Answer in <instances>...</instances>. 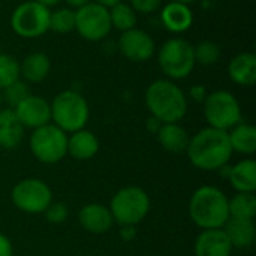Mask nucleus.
Segmentation results:
<instances>
[{
    "label": "nucleus",
    "mask_w": 256,
    "mask_h": 256,
    "mask_svg": "<svg viewBox=\"0 0 256 256\" xmlns=\"http://www.w3.org/2000/svg\"><path fill=\"white\" fill-rule=\"evenodd\" d=\"M228 132L204 128L189 140L186 154L189 162L201 171H219L226 166L232 158Z\"/></svg>",
    "instance_id": "f257e3e1"
},
{
    "label": "nucleus",
    "mask_w": 256,
    "mask_h": 256,
    "mask_svg": "<svg viewBox=\"0 0 256 256\" xmlns=\"http://www.w3.org/2000/svg\"><path fill=\"white\" fill-rule=\"evenodd\" d=\"M189 218L201 231L224 228L230 219L226 194L216 186H200L189 200Z\"/></svg>",
    "instance_id": "f03ea898"
},
{
    "label": "nucleus",
    "mask_w": 256,
    "mask_h": 256,
    "mask_svg": "<svg viewBox=\"0 0 256 256\" xmlns=\"http://www.w3.org/2000/svg\"><path fill=\"white\" fill-rule=\"evenodd\" d=\"M146 106L160 123H180L188 112V96L172 80H156L146 90Z\"/></svg>",
    "instance_id": "7ed1b4c3"
},
{
    "label": "nucleus",
    "mask_w": 256,
    "mask_h": 256,
    "mask_svg": "<svg viewBox=\"0 0 256 256\" xmlns=\"http://www.w3.org/2000/svg\"><path fill=\"white\" fill-rule=\"evenodd\" d=\"M51 105V123L60 128L66 134L76 132L84 129L88 117L90 108L86 98L76 90H63L60 92Z\"/></svg>",
    "instance_id": "20e7f679"
},
{
    "label": "nucleus",
    "mask_w": 256,
    "mask_h": 256,
    "mask_svg": "<svg viewBox=\"0 0 256 256\" xmlns=\"http://www.w3.org/2000/svg\"><path fill=\"white\" fill-rule=\"evenodd\" d=\"M150 196L138 186H124L118 189L110 202V212L114 224L136 226L141 224L150 212Z\"/></svg>",
    "instance_id": "39448f33"
},
{
    "label": "nucleus",
    "mask_w": 256,
    "mask_h": 256,
    "mask_svg": "<svg viewBox=\"0 0 256 256\" xmlns=\"http://www.w3.org/2000/svg\"><path fill=\"white\" fill-rule=\"evenodd\" d=\"M158 63L168 80H184L192 74L196 64L194 45L184 38H171L160 46Z\"/></svg>",
    "instance_id": "423d86ee"
},
{
    "label": "nucleus",
    "mask_w": 256,
    "mask_h": 256,
    "mask_svg": "<svg viewBox=\"0 0 256 256\" xmlns=\"http://www.w3.org/2000/svg\"><path fill=\"white\" fill-rule=\"evenodd\" d=\"M28 146L36 160L54 165L68 156V134L54 123H48L32 130Z\"/></svg>",
    "instance_id": "0eeeda50"
},
{
    "label": "nucleus",
    "mask_w": 256,
    "mask_h": 256,
    "mask_svg": "<svg viewBox=\"0 0 256 256\" xmlns=\"http://www.w3.org/2000/svg\"><path fill=\"white\" fill-rule=\"evenodd\" d=\"M202 105L204 118L210 128L228 132L242 122L240 102L228 90H214L208 93Z\"/></svg>",
    "instance_id": "6e6552de"
},
{
    "label": "nucleus",
    "mask_w": 256,
    "mask_h": 256,
    "mask_svg": "<svg viewBox=\"0 0 256 256\" xmlns=\"http://www.w3.org/2000/svg\"><path fill=\"white\" fill-rule=\"evenodd\" d=\"M51 9L42 6L34 0L18 4L10 15L12 30L24 39H36L50 30Z\"/></svg>",
    "instance_id": "1a4fd4ad"
},
{
    "label": "nucleus",
    "mask_w": 256,
    "mask_h": 256,
    "mask_svg": "<svg viewBox=\"0 0 256 256\" xmlns=\"http://www.w3.org/2000/svg\"><path fill=\"white\" fill-rule=\"evenodd\" d=\"M14 207L27 214H40L52 202L51 188L40 178L20 180L10 190Z\"/></svg>",
    "instance_id": "9d476101"
},
{
    "label": "nucleus",
    "mask_w": 256,
    "mask_h": 256,
    "mask_svg": "<svg viewBox=\"0 0 256 256\" xmlns=\"http://www.w3.org/2000/svg\"><path fill=\"white\" fill-rule=\"evenodd\" d=\"M75 30L90 42L104 40L112 30L110 10L94 2L75 9Z\"/></svg>",
    "instance_id": "9b49d317"
},
{
    "label": "nucleus",
    "mask_w": 256,
    "mask_h": 256,
    "mask_svg": "<svg viewBox=\"0 0 256 256\" xmlns=\"http://www.w3.org/2000/svg\"><path fill=\"white\" fill-rule=\"evenodd\" d=\"M117 48L124 58L134 63H142L153 57L156 51L154 39L142 28L134 27L123 32L118 38Z\"/></svg>",
    "instance_id": "f8f14e48"
},
{
    "label": "nucleus",
    "mask_w": 256,
    "mask_h": 256,
    "mask_svg": "<svg viewBox=\"0 0 256 256\" xmlns=\"http://www.w3.org/2000/svg\"><path fill=\"white\" fill-rule=\"evenodd\" d=\"M14 112L24 129H38L51 123V105L45 98L28 94L14 108Z\"/></svg>",
    "instance_id": "ddd939ff"
},
{
    "label": "nucleus",
    "mask_w": 256,
    "mask_h": 256,
    "mask_svg": "<svg viewBox=\"0 0 256 256\" xmlns=\"http://www.w3.org/2000/svg\"><path fill=\"white\" fill-rule=\"evenodd\" d=\"M78 222L84 231L93 236L106 234L114 226V219L110 208L99 202H90L81 207Z\"/></svg>",
    "instance_id": "4468645a"
},
{
    "label": "nucleus",
    "mask_w": 256,
    "mask_h": 256,
    "mask_svg": "<svg viewBox=\"0 0 256 256\" xmlns=\"http://www.w3.org/2000/svg\"><path fill=\"white\" fill-rule=\"evenodd\" d=\"M232 250L224 228L202 230L194 244L195 256H231Z\"/></svg>",
    "instance_id": "2eb2a0df"
},
{
    "label": "nucleus",
    "mask_w": 256,
    "mask_h": 256,
    "mask_svg": "<svg viewBox=\"0 0 256 256\" xmlns=\"http://www.w3.org/2000/svg\"><path fill=\"white\" fill-rule=\"evenodd\" d=\"M226 172L224 174L236 192H249L256 190V162L252 158L243 159L232 166H225Z\"/></svg>",
    "instance_id": "dca6fc26"
},
{
    "label": "nucleus",
    "mask_w": 256,
    "mask_h": 256,
    "mask_svg": "<svg viewBox=\"0 0 256 256\" xmlns=\"http://www.w3.org/2000/svg\"><path fill=\"white\" fill-rule=\"evenodd\" d=\"M160 21L168 32L183 33L190 28L194 22V14L189 4L170 2L160 9Z\"/></svg>",
    "instance_id": "f3484780"
},
{
    "label": "nucleus",
    "mask_w": 256,
    "mask_h": 256,
    "mask_svg": "<svg viewBox=\"0 0 256 256\" xmlns=\"http://www.w3.org/2000/svg\"><path fill=\"white\" fill-rule=\"evenodd\" d=\"M99 147L100 144L98 136L86 128L68 135V154L76 160L93 159L98 154Z\"/></svg>",
    "instance_id": "a211bd4d"
},
{
    "label": "nucleus",
    "mask_w": 256,
    "mask_h": 256,
    "mask_svg": "<svg viewBox=\"0 0 256 256\" xmlns=\"http://www.w3.org/2000/svg\"><path fill=\"white\" fill-rule=\"evenodd\" d=\"M156 138L165 152L172 154H180V153H186L190 135L178 123H162L159 130L156 132Z\"/></svg>",
    "instance_id": "6ab92c4d"
},
{
    "label": "nucleus",
    "mask_w": 256,
    "mask_h": 256,
    "mask_svg": "<svg viewBox=\"0 0 256 256\" xmlns=\"http://www.w3.org/2000/svg\"><path fill=\"white\" fill-rule=\"evenodd\" d=\"M228 76L232 82L243 87H252L256 82V56L254 52H240L228 64Z\"/></svg>",
    "instance_id": "aec40b11"
},
{
    "label": "nucleus",
    "mask_w": 256,
    "mask_h": 256,
    "mask_svg": "<svg viewBox=\"0 0 256 256\" xmlns=\"http://www.w3.org/2000/svg\"><path fill=\"white\" fill-rule=\"evenodd\" d=\"M26 129L16 118L12 108L0 110V148L14 150L16 148L22 138Z\"/></svg>",
    "instance_id": "412c9836"
},
{
    "label": "nucleus",
    "mask_w": 256,
    "mask_h": 256,
    "mask_svg": "<svg viewBox=\"0 0 256 256\" xmlns=\"http://www.w3.org/2000/svg\"><path fill=\"white\" fill-rule=\"evenodd\" d=\"M51 70V60L42 51L30 52L20 63V76L27 84L42 82Z\"/></svg>",
    "instance_id": "4be33fe9"
},
{
    "label": "nucleus",
    "mask_w": 256,
    "mask_h": 256,
    "mask_svg": "<svg viewBox=\"0 0 256 256\" xmlns=\"http://www.w3.org/2000/svg\"><path fill=\"white\" fill-rule=\"evenodd\" d=\"M224 231L232 249H248L255 242L256 228L254 220L230 218L224 226Z\"/></svg>",
    "instance_id": "5701e85b"
},
{
    "label": "nucleus",
    "mask_w": 256,
    "mask_h": 256,
    "mask_svg": "<svg viewBox=\"0 0 256 256\" xmlns=\"http://www.w3.org/2000/svg\"><path fill=\"white\" fill-rule=\"evenodd\" d=\"M228 138L234 153L252 156L256 152V128L250 123L240 122L228 130Z\"/></svg>",
    "instance_id": "b1692460"
},
{
    "label": "nucleus",
    "mask_w": 256,
    "mask_h": 256,
    "mask_svg": "<svg viewBox=\"0 0 256 256\" xmlns=\"http://www.w3.org/2000/svg\"><path fill=\"white\" fill-rule=\"evenodd\" d=\"M230 218L254 220L256 216V196L249 192H237L232 198H228Z\"/></svg>",
    "instance_id": "393cba45"
},
{
    "label": "nucleus",
    "mask_w": 256,
    "mask_h": 256,
    "mask_svg": "<svg viewBox=\"0 0 256 256\" xmlns=\"http://www.w3.org/2000/svg\"><path fill=\"white\" fill-rule=\"evenodd\" d=\"M108 10H110V18H111L112 27H116L122 33L136 27V12L134 10V8L129 3L120 2L117 4H114L112 8H110Z\"/></svg>",
    "instance_id": "a878e982"
},
{
    "label": "nucleus",
    "mask_w": 256,
    "mask_h": 256,
    "mask_svg": "<svg viewBox=\"0 0 256 256\" xmlns=\"http://www.w3.org/2000/svg\"><path fill=\"white\" fill-rule=\"evenodd\" d=\"M50 30L64 34L75 30V9L58 8L50 14Z\"/></svg>",
    "instance_id": "bb28decb"
},
{
    "label": "nucleus",
    "mask_w": 256,
    "mask_h": 256,
    "mask_svg": "<svg viewBox=\"0 0 256 256\" xmlns=\"http://www.w3.org/2000/svg\"><path fill=\"white\" fill-rule=\"evenodd\" d=\"M195 62L204 66L216 64L222 56L220 46L213 40H201L200 44L194 45Z\"/></svg>",
    "instance_id": "cd10ccee"
},
{
    "label": "nucleus",
    "mask_w": 256,
    "mask_h": 256,
    "mask_svg": "<svg viewBox=\"0 0 256 256\" xmlns=\"http://www.w3.org/2000/svg\"><path fill=\"white\" fill-rule=\"evenodd\" d=\"M20 78V62L10 54H0V90L14 84Z\"/></svg>",
    "instance_id": "c85d7f7f"
},
{
    "label": "nucleus",
    "mask_w": 256,
    "mask_h": 256,
    "mask_svg": "<svg viewBox=\"0 0 256 256\" xmlns=\"http://www.w3.org/2000/svg\"><path fill=\"white\" fill-rule=\"evenodd\" d=\"M30 93L28 84L26 81H22L21 78L18 81H15L14 84L8 86L6 88H3V94L2 99H4L8 102V105L14 110L18 104H21Z\"/></svg>",
    "instance_id": "c756f323"
},
{
    "label": "nucleus",
    "mask_w": 256,
    "mask_h": 256,
    "mask_svg": "<svg viewBox=\"0 0 256 256\" xmlns=\"http://www.w3.org/2000/svg\"><path fill=\"white\" fill-rule=\"evenodd\" d=\"M44 214H45V219H46L50 224H52V225H60V224H63V222L68 219V216H69V208H68V206H66L64 202L52 201V202L46 207V210L44 212Z\"/></svg>",
    "instance_id": "7c9ffc66"
},
{
    "label": "nucleus",
    "mask_w": 256,
    "mask_h": 256,
    "mask_svg": "<svg viewBox=\"0 0 256 256\" xmlns=\"http://www.w3.org/2000/svg\"><path fill=\"white\" fill-rule=\"evenodd\" d=\"M130 3V6L134 8V10L138 14H153V12H156L160 6H162V3H164V0H129Z\"/></svg>",
    "instance_id": "2f4dec72"
},
{
    "label": "nucleus",
    "mask_w": 256,
    "mask_h": 256,
    "mask_svg": "<svg viewBox=\"0 0 256 256\" xmlns=\"http://www.w3.org/2000/svg\"><path fill=\"white\" fill-rule=\"evenodd\" d=\"M207 94H208L207 88H206L204 86H201V84L192 86L190 90H189V98H190L192 100H195V102H201V104H202V102L206 100Z\"/></svg>",
    "instance_id": "473e14b6"
},
{
    "label": "nucleus",
    "mask_w": 256,
    "mask_h": 256,
    "mask_svg": "<svg viewBox=\"0 0 256 256\" xmlns=\"http://www.w3.org/2000/svg\"><path fill=\"white\" fill-rule=\"evenodd\" d=\"M14 255V246L10 243V240L0 232V256H12Z\"/></svg>",
    "instance_id": "72a5a7b5"
},
{
    "label": "nucleus",
    "mask_w": 256,
    "mask_h": 256,
    "mask_svg": "<svg viewBox=\"0 0 256 256\" xmlns=\"http://www.w3.org/2000/svg\"><path fill=\"white\" fill-rule=\"evenodd\" d=\"M120 238L123 242H132L136 237V226L132 225H123L120 226V232H118Z\"/></svg>",
    "instance_id": "f704fd0d"
},
{
    "label": "nucleus",
    "mask_w": 256,
    "mask_h": 256,
    "mask_svg": "<svg viewBox=\"0 0 256 256\" xmlns=\"http://www.w3.org/2000/svg\"><path fill=\"white\" fill-rule=\"evenodd\" d=\"M160 124H162V123H160L159 120H156L154 117H152V116H150V118L147 120V129H148V130H152L153 134H156V132L159 130Z\"/></svg>",
    "instance_id": "c9c22d12"
},
{
    "label": "nucleus",
    "mask_w": 256,
    "mask_h": 256,
    "mask_svg": "<svg viewBox=\"0 0 256 256\" xmlns=\"http://www.w3.org/2000/svg\"><path fill=\"white\" fill-rule=\"evenodd\" d=\"M92 2H94V3H98V4H100V6L110 9V8H112L114 4H117V3H120V2H123V0H92Z\"/></svg>",
    "instance_id": "e433bc0d"
},
{
    "label": "nucleus",
    "mask_w": 256,
    "mask_h": 256,
    "mask_svg": "<svg viewBox=\"0 0 256 256\" xmlns=\"http://www.w3.org/2000/svg\"><path fill=\"white\" fill-rule=\"evenodd\" d=\"M88 2H92V0H66V3L69 4V8H72V9H78V8L84 6Z\"/></svg>",
    "instance_id": "4c0bfd02"
},
{
    "label": "nucleus",
    "mask_w": 256,
    "mask_h": 256,
    "mask_svg": "<svg viewBox=\"0 0 256 256\" xmlns=\"http://www.w3.org/2000/svg\"><path fill=\"white\" fill-rule=\"evenodd\" d=\"M34 2L40 3L42 6H45V8H48V9H51L52 6H57L62 0H34Z\"/></svg>",
    "instance_id": "58836bf2"
},
{
    "label": "nucleus",
    "mask_w": 256,
    "mask_h": 256,
    "mask_svg": "<svg viewBox=\"0 0 256 256\" xmlns=\"http://www.w3.org/2000/svg\"><path fill=\"white\" fill-rule=\"evenodd\" d=\"M171 2H178V3H184V4H190V3H194L195 0H171Z\"/></svg>",
    "instance_id": "ea45409f"
},
{
    "label": "nucleus",
    "mask_w": 256,
    "mask_h": 256,
    "mask_svg": "<svg viewBox=\"0 0 256 256\" xmlns=\"http://www.w3.org/2000/svg\"><path fill=\"white\" fill-rule=\"evenodd\" d=\"M2 102H3V99H2V93H0V110H2Z\"/></svg>",
    "instance_id": "a19ab883"
}]
</instances>
